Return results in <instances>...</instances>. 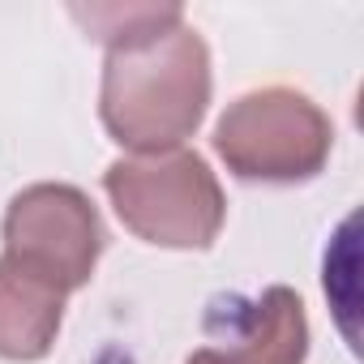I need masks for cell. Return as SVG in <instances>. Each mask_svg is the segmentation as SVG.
Instances as JSON below:
<instances>
[{
    "label": "cell",
    "instance_id": "6da1fadb",
    "mask_svg": "<svg viewBox=\"0 0 364 364\" xmlns=\"http://www.w3.org/2000/svg\"><path fill=\"white\" fill-rule=\"evenodd\" d=\"M210 48L180 18L107 48L99 116L112 141L133 154L180 150L210 107Z\"/></svg>",
    "mask_w": 364,
    "mask_h": 364
},
{
    "label": "cell",
    "instance_id": "7a4b0ae2",
    "mask_svg": "<svg viewBox=\"0 0 364 364\" xmlns=\"http://www.w3.org/2000/svg\"><path fill=\"white\" fill-rule=\"evenodd\" d=\"M103 189L116 219L159 249H210L228 219L219 180L193 150L116 159L103 171Z\"/></svg>",
    "mask_w": 364,
    "mask_h": 364
},
{
    "label": "cell",
    "instance_id": "3957f363",
    "mask_svg": "<svg viewBox=\"0 0 364 364\" xmlns=\"http://www.w3.org/2000/svg\"><path fill=\"white\" fill-rule=\"evenodd\" d=\"M334 150L330 116L300 90L266 86L240 95L215 124V154L249 185H304Z\"/></svg>",
    "mask_w": 364,
    "mask_h": 364
},
{
    "label": "cell",
    "instance_id": "277c9868",
    "mask_svg": "<svg viewBox=\"0 0 364 364\" xmlns=\"http://www.w3.org/2000/svg\"><path fill=\"white\" fill-rule=\"evenodd\" d=\"M103 245V219L95 202L73 185L43 180L22 189L5 210V257L48 279L65 296L90 283Z\"/></svg>",
    "mask_w": 364,
    "mask_h": 364
},
{
    "label": "cell",
    "instance_id": "5b68a950",
    "mask_svg": "<svg viewBox=\"0 0 364 364\" xmlns=\"http://www.w3.org/2000/svg\"><path fill=\"white\" fill-rule=\"evenodd\" d=\"M309 317L304 300L274 283L257 296H219L202 321V347L185 364H304Z\"/></svg>",
    "mask_w": 364,
    "mask_h": 364
},
{
    "label": "cell",
    "instance_id": "8992f818",
    "mask_svg": "<svg viewBox=\"0 0 364 364\" xmlns=\"http://www.w3.org/2000/svg\"><path fill=\"white\" fill-rule=\"evenodd\" d=\"M65 321V291L0 253V360H43Z\"/></svg>",
    "mask_w": 364,
    "mask_h": 364
},
{
    "label": "cell",
    "instance_id": "52a82bcc",
    "mask_svg": "<svg viewBox=\"0 0 364 364\" xmlns=\"http://www.w3.org/2000/svg\"><path fill=\"white\" fill-rule=\"evenodd\" d=\"M82 26H86V35L95 39V43H103V48H116V43H129V39H137V35H150V31H159V26H171V22H180L185 18V9L180 5H73L69 9Z\"/></svg>",
    "mask_w": 364,
    "mask_h": 364
},
{
    "label": "cell",
    "instance_id": "ba28073f",
    "mask_svg": "<svg viewBox=\"0 0 364 364\" xmlns=\"http://www.w3.org/2000/svg\"><path fill=\"white\" fill-rule=\"evenodd\" d=\"M90 364H133V355H124V351H116V347H107V351H99Z\"/></svg>",
    "mask_w": 364,
    "mask_h": 364
}]
</instances>
